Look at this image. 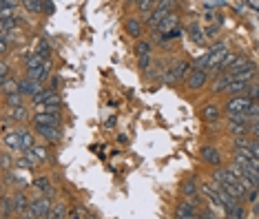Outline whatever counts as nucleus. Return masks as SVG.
I'll use <instances>...</instances> for the list:
<instances>
[{
    "mask_svg": "<svg viewBox=\"0 0 259 219\" xmlns=\"http://www.w3.org/2000/svg\"><path fill=\"white\" fill-rule=\"evenodd\" d=\"M173 7H175V3H171V0H162V3H157V7L155 11L151 16H146V20H144V25H146V29H153L157 31V27H160V22L166 18L168 14H173Z\"/></svg>",
    "mask_w": 259,
    "mask_h": 219,
    "instance_id": "obj_2",
    "label": "nucleus"
},
{
    "mask_svg": "<svg viewBox=\"0 0 259 219\" xmlns=\"http://www.w3.org/2000/svg\"><path fill=\"white\" fill-rule=\"evenodd\" d=\"M190 69H193V66L188 64V60H177L173 66H168V71L164 73V80L166 82H182V80H186Z\"/></svg>",
    "mask_w": 259,
    "mask_h": 219,
    "instance_id": "obj_5",
    "label": "nucleus"
},
{
    "mask_svg": "<svg viewBox=\"0 0 259 219\" xmlns=\"http://www.w3.org/2000/svg\"><path fill=\"white\" fill-rule=\"evenodd\" d=\"M9 80H11V71H9L7 60L3 58V62H0V87H3V84H7Z\"/></svg>",
    "mask_w": 259,
    "mask_h": 219,
    "instance_id": "obj_37",
    "label": "nucleus"
},
{
    "mask_svg": "<svg viewBox=\"0 0 259 219\" xmlns=\"http://www.w3.org/2000/svg\"><path fill=\"white\" fill-rule=\"evenodd\" d=\"M53 204H55V201H51L49 195H38V197L31 199V210L36 212L40 219H47L49 212L53 210Z\"/></svg>",
    "mask_w": 259,
    "mask_h": 219,
    "instance_id": "obj_8",
    "label": "nucleus"
},
{
    "mask_svg": "<svg viewBox=\"0 0 259 219\" xmlns=\"http://www.w3.org/2000/svg\"><path fill=\"white\" fill-rule=\"evenodd\" d=\"M179 36H182V29L177 27L175 31H171V33H166V36H162V40H173V38H179Z\"/></svg>",
    "mask_w": 259,
    "mask_h": 219,
    "instance_id": "obj_42",
    "label": "nucleus"
},
{
    "mask_svg": "<svg viewBox=\"0 0 259 219\" xmlns=\"http://www.w3.org/2000/svg\"><path fill=\"white\" fill-rule=\"evenodd\" d=\"M3 144L9 153H14L16 157L25 153V146H22V137H20V131L18 126H14V131H9L7 135H3Z\"/></svg>",
    "mask_w": 259,
    "mask_h": 219,
    "instance_id": "obj_7",
    "label": "nucleus"
},
{
    "mask_svg": "<svg viewBox=\"0 0 259 219\" xmlns=\"http://www.w3.org/2000/svg\"><path fill=\"white\" fill-rule=\"evenodd\" d=\"M250 153H252V155H255L257 160H259V144L255 142V139H252V144H250Z\"/></svg>",
    "mask_w": 259,
    "mask_h": 219,
    "instance_id": "obj_44",
    "label": "nucleus"
},
{
    "mask_svg": "<svg viewBox=\"0 0 259 219\" xmlns=\"http://www.w3.org/2000/svg\"><path fill=\"white\" fill-rule=\"evenodd\" d=\"M47 219H69V210H67V204H64V201H55V204H53V210L49 212Z\"/></svg>",
    "mask_w": 259,
    "mask_h": 219,
    "instance_id": "obj_31",
    "label": "nucleus"
},
{
    "mask_svg": "<svg viewBox=\"0 0 259 219\" xmlns=\"http://www.w3.org/2000/svg\"><path fill=\"white\" fill-rule=\"evenodd\" d=\"M204 36L206 38H217L219 36V27L217 25H206L204 27Z\"/></svg>",
    "mask_w": 259,
    "mask_h": 219,
    "instance_id": "obj_41",
    "label": "nucleus"
},
{
    "mask_svg": "<svg viewBox=\"0 0 259 219\" xmlns=\"http://www.w3.org/2000/svg\"><path fill=\"white\" fill-rule=\"evenodd\" d=\"M18 7H22V3H18V0H3V3H0V18L16 16V9Z\"/></svg>",
    "mask_w": 259,
    "mask_h": 219,
    "instance_id": "obj_24",
    "label": "nucleus"
},
{
    "mask_svg": "<svg viewBox=\"0 0 259 219\" xmlns=\"http://www.w3.org/2000/svg\"><path fill=\"white\" fill-rule=\"evenodd\" d=\"M248 69H255V62H252L250 58H246V55H237V60L233 62V66L226 71V73H230V76H235V73H241V71H248Z\"/></svg>",
    "mask_w": 259,
    "mask_h": 219,
    "instance_id": "obj_22",
    "label": "nucleus"
},
{
    "mask_svg": "<svg viewBox=\"0 0 259 219\" xmlns=\"http://www.w3.org/2000/svg\"><path fill=\"white\" fill-rule=\"evenodd\" d=\"M20 131V137H22V146H25V151H29L36 146V133L31 131V128H25V126H18Z\"/></svg>",
    "mask_w": 259,
    "mask_h": 219,
    "instance_id": "obj_28",
    "label": "nucleus"
},
{
    "mask_svg": "<svg viewBox=\"0 0 259 219\" xmlns=\"http://www.w3.org/2000/svg\"><path fill=\"white\" fill-rule=\"evenodd\" d=\"M11 204H14V212L18 217L25 215V212L31 208V199H29V195H27L25 190H16V193L11 195Z\"/></svg>",
    "mask_w": 259,
    "mask_h": 219,
    "instance_id": "obj_12",
    "label": "nucleus"
},
{
    "mask_svg": "<svg viewBox=\"0 0 259 219\" xmlns=\"http://www.w3.org/2000/svg\"><path fill=\"white\" fill-rule=\"evenodd\" d=\"M0 208H3V219H9L11 215H16L14 204H11V195H7V193L3 195V206H0Z\"/></svg>",
    "mask_w": 259,
    "mask_h": 219,
    "instance_id": "obj_35",
    "label": "nucleus"
},
{
    "mask_svg": "<svg viewBox=\"0 0 259 219\" xmlns=\"http://www.w3.org/2000/svg\"><path fill=\"white\" fill-rule=\"evenodd\" d=\"M208 78H211V73H208V71H202V69H195V66H193V69L188 71L184 84H186L188 91H200V89H204L208 84Z\"/></svg>",
    "mask_w": 259,
    "mask_h": 219,
    "instance_id": "obj_4",
    "label": "nucleus"
},
{
    "mask_svg": "<svg viewBox=\"0 0 259 219\" xmlns=\"http://www.w3.org/2000/svg\"><path fill=\"white\" fill-rule=\"evenodd\" d=\"M44 89H42V84H38V82H33V80H29V78H20V93L25 95V98H36L38 93H42Z\"/></svg>",
    "mask_w": 259,
    "mask_h": 219,
    "instance_id": "obj_19",
    "label": "nucleus"
},
{
    "mask_svg": "<svg viewBox=\"0 0 259 219\" xmlns=\"http://www.w3.org/2000/svg\"><path fill=\"white\" fill-rule=\"evenodd\" d=\"M133 51L138 58H144V55H153V42L151 40H135Z\"/></svg>",
    "mask_w": 259,
    "mask_h": 219,
    "instance_id": "obj_26",
    "label": "nucleus"
},
{
    "mask_svg": "<svg viewBox=\"0 0 259 219\" xmlns=\"http://www.w3.org/2000/svg\"><path fill=\"white\" fill-rule=\"evenodd\" d=\"M226 219H246V208L239 204L237 208H233V210L226 212Z\"/></svg>",
    "mask_w": 259,
    "mask_h": 219,
    "instance_id": "obj_39",
    "label": "nucleus"
},
{
    "mask_svg": "<svg viewBox=\"0 0 259 219\" xmlns=\"http://www.w3.org/2000/svg\"><path fill=\"white\" fill-rule=\"evenodd\" d=\"M228 133L233 137H244L250 133V124H241V122H228Z\"/></svg>",
    "mask_w": 259,
    "mask_h": 219,
    "instance_id": "obj_27",
    "label": "nucleus"
},
{
    "mask_svg": "<svg viewBox=\"0 0 259 219\" xmlns=\"http://www.w3.org/2000/svg\"><path fill=\"white\" fill-rule=\"evenodd\" d=\"M42 5L44 3H40V0H22V7H25L27 14H42Z\"/></svg>",
    "mask_w": 259,
    "mask_h": 219,
    "instance_id": "obj_33",
    "label": "nucleus"
},
{
    "mask_svg": "<svg viewBox=\"0 0 259 219\" xmlns=\"http://www.w3.org/2000/svg\"><path fill=\"white\" fill-rule=\"evenodd\" d=\"M31 186H33V190H38L40 195H51L55 193V188L51 186V179H49L47 175H40V177H33V182H31Z\"/></svg>",
    "mask_w": 259,
    "mask_h": 219,
    "instance_id": "obj_20",
    "label": "nucleus"
},
{
    "mask_svg": "<svg viewBox=\"0 0 259 219\" xmlns=\"http://www.w3.org/2000/svg\"><path fill=\"white\" fill-rule=\"evenodd\" d=\"M51 69H53V60L49 58L47 62H44L40 69H36V71H29V73H25L29 80H33V82H38V84H42V82H47L49 80V76H51Z\"/></svg>",
    "mask_w": 259,
    "mask_h": 219,
    "instance_id": "obj_16",
    "label": "nucleus"
},
{
    "mask_svg": "<svg viewBox=\"0 0 259 219\" xmlns=\"http://www.w3.org/2000/svg\"><path fill=\"white\" fill-rule=\"evenodd\" d=\"M228 55V42L226 40H217L215 44L211 47V51H206L204 55H200L197 60H193V66L195 69H202V71H217V66L224 62V58Z\"/></svg>",
    "mask_w": 259,
    "mask_h": 219,
    "instance_id": "obj_1",
    "label": "nucleus"
},
{
    "mask_svg": "<svg viewBox=\"0 0 259 219\" xmlns=\"http://www.w3.org/2000/svg\"><path fill=\"white\" fill-rule=\"evenodd\" d=\"M175 219H202L200 204H195V199H184L175 206Z\"/></svg>",
    "mask_w": 259,
    "mask_h": 219,
    "instance_id": "obj_3",
    "label": "nucleus"
},
{
    "mask_svg": "<svg viewBox=\"0 0 259 219\" xmlns=\"http://www.w3.org/2000/svg\"><path fill=\"white\" fill-rule=\"evenodd\" d=\"M5 117H7L14 126H20V124H27L33 115L29 113V109L22 104V106H16V109H5Z\"/></svg>",
    "mask_w": 259,
    "mask_h": 219,
    "instance_id": "obj_9",
    "label": "nucleus"
},
{
    "mask_svg": "<svg viewBox=\"0 0 259 219\" xmlns=\"http://www.w3.org/2000/svg\"><path fill=\"white\" fill-rule=\"evenodd\" d=\"M124 29H126V33L131 38H135V40H142V33L146 29V25H144V20L138 18V16H131V18H126V22H124Z\"/></svg>",
    "mask_w": 259,
    "mask_h": 219,
    "instance_id": "obj_15",
    "label": "nucleus"
},
{
    "mask_svg": "<svg viewBox=\"0 0 259 219\" xmlns=\"http://www.w3.org/2000/svg\"><path fill=\"white\" fill-rule=\"evenodd\" d=\"M22 93H9L5 95V109H16V106H22Z\"/></svg>",
    "mask_w": 259,
    "mask_h": 219,
    "instance_id": "obj_32",
    "label": "nucleus"
},
{
    "mask_svg": "<svg viewBox=\"0 0 259 219\" xmlns=\"http://www.w3.org/2000/svg\"><path fill=\"white\" fill-rule=\"evenodd\" d=\"M252 106V100L248 95H235L226 102V113L228 115H237V113H248Z\"/></svg>",
    "mask_w": 259,
    "mask_h": 219,
    "instance_id": "obj_6",
    "label": "nucleus"
},
{
    "mask_svg": "<svg viewBox=\"0 0 259 219\" xmlns=\"http://www.w3.org/2000/svg\"><path fill=\"white\" fill-rule=\"evenodd\" d=\"M29 151H33V155H36V160L40 162V164H44V162L49 160L47 149H44V146H40V144H36V146H33V149H29Z\"/></svg>",
    "mask_w": 259,
    "mask_h": 219,
    "instance_id": "obj_38",
    "label": "nucleus"
},
{
    "mask_svg": "<svg viewBox=\"0 0 259 219\" xmlns=\"http://www.w3.org/2000/svg\"><path fill=\"white\" fill-rule=\"evenodd\" d=\"M14 168H16V171H33V168H36V166H33V164H31L29 160H27L25 155H18V157H16V164H14Z\"/></svg>",
    "mask_w": 259,
    "mask_h": 219,
    "instance_id": "obj_36",
    "label": "nucleus"
},
{
    "mask_svg": "<svg viewBox=\"0 0 259 219\" xmlns=\"http://www.w3.org/2000/svg\"><path fill=\"white\" fill-rule=\"evenodd\" d=\"M179 27V16L177 14H168L164 20L160 22V27H157V33H162V36H166V33L175 31Z\"/></svg>",
    "mask_w": 259,
    "mask_h": 219,
    "instance_id": "obj_21",
    "label": "nucleus"
},
{
    "mask_svg": "<svg viewBox=\"0 0 259 219\" xmlns=\"http://www.w3.org/2000/svg\"><path fill=\"white\" fill-rule=\"evenodd\" d=\"M31 122H33V126H60L62 124V115L60 113H33Z\"/></svg>",
    "mask_w": 259,
    "mask_h": 219,
    "instance_id": "obj_13",
    "label": "nucleus"
},
{
    "mask_svg": "<svg viewBox=\"0 0 259 219\" xmlns=\"http://www.w3.org/2000/svg\"><path fill=\"white\" fill-rule=\"evenodd\" d=\"M230 80H233V76H230V73H219V76H215V78H213V91H215V93H226Z\"/></svg>",
    "mask_w": 259,
    "mask_h": 219,
    "instance_id": "obj_23",
    "label": "nucleus"
},
{
    "mask_svg": "<svg viewBox=\"0 0 259 219\" xmlns=\"http://www.w3.org/2000/svg\"><path fill=\"white\" fill-rule=\"evenodd\" d=\"M246 95H248L252 102H259V84H250L248 91H246Z\"/></svg>",
    "mask_w": 259,
    "mask_h": 219,
    "instance_id": "obj_40",
    "label": "nucleus"
},
{
    "mask_svg": "<svg viewBox=\"0 0 259 219\" xmlns=\"http://www.w3.org/2000/svg\"><path fill=\"white\" fill-rule=\"evenodd\" d=\"M186 33L190 38V42L197 47H206V36H204V27L197 25V22H188L186 25Z\"/></svg>",
    "mask_w": 259,
    "mask_h": 219,
    "instance_id": "obj_18",
    "label": "nucleus"
},
{
    "mask_svg": "<svg viewBox=\"0 0 259 219\" xmlns=\"http://www.w3.org/2000/svg\"><path fill=\"white\" fill-rule=\"evenodd\" d=\"M200 157H202V162L208 166H215L219 168L222 166V153H219V149L217 146H213V144H204L200 149Z\"/></svg>",
    "mask_w": 259,
    "mask_h": 219,
    "instance_id": "obj_10",
    "label": "nucleus"
},
{
    "mask_svg": "<svg viewBox=\"0 0 259 219\" xmlns=\"http://www.w3.org/2000/svg\"><path fill=\"white\" fill-rule=\"evenodd\" d=\"M179 193H182L184 199H197L202 193V188H200V184H197L195 177H186L182 182V186H179Z\"/></svg>",
    "mask_w": 259,
    "mask_h": 219,
    "instance_id": "obj_14",
    "label": "nucleus"
},
{
    "mask_svg": "<svg viewBox=\"0 0 259 219\" xmlns=\"http://www.w3.org/2000/svg\"><path fill=\"white\" fill-rule=\"evenodd\" d=\"M135 7H138L140 14H146V16H151L155 11L157 7V3H153V0H140V3H135Z\"/></svg>",
    "mask_w": 259,
    "mask_h": 219,
    "instance_id": "obj_34",
    "label": "nucleus"
},
{
    "mask_svg": "<svg viewBox=\"0 0 259 219\" xmlns=\"http://www.w3.org/2000/svg\"><path fill=\"white\" fill-rule=\"evenodd\" d=\"M53 9H55V5H53V3H44V5H42V14H47V16H51V14H53Z\"/></svg>",
    "mask_w": 259,
    "mask_h": 219,
    "instance_id": "obj_43",
    "label": "nucleus"
},
{
    "mask_svg": "<svg viewBox=\"0 0 259 219\" xmlns=\"http://www.w3.org/2000/svg\"><path fill=\"white\" fill-rule=\"evenodd\" d=\"M16 27H18V18H16V16H11V18H0V36L14 33Z\"/></svg>",
    "mask_w": 259,
    "mask_h": 219,
    "instance_id": "obj_30",
    "label": "nucleus"
},
{
    "mask_svg": "<svg viewBox=\"0 0 259 219\" xmlns=\"http://www.w3.org/2000/svg\"><path fill=\"white\" fill-rule=\"evenodd\" d=\"M33 53L42 55V58H51V42H49L47 38L36 40V44H33Z\"/></svg>",
    "mask_w": 259,
    "mask_h": 219,
    "instance_id": "obj_29",
    "label": "nucleus"
},
{
    "mask_svg": "<svg viewBox=\"0 0 259 219\" xmlns=\"http://www.w3.org/2000/svg\"><path fill=\"white\" fill-rule=\"evenodd\" d=\"M33 133L49 144H58L62 139V128L60 126H33Z\"/></svg>",
    "mask_w": 259,
    "mask_h": 219,
    "instance_id": "obj_11",
    "label": "nucleus"
},
{
    "mask_svg": "<svg viewBox=\"0 0 259 219\" xmlns=\"http://www.w3.org/2000/svg\"><path fill=\"white\" fill-rule=\"evenodd\" d=\"M200 117L206 122V124H217V122L222 120V109H219L215 102H211V104H206L204 109L200 111Z\"/></svg>",
    "mask_w": 259,
    "mask_h": 219,
    "instance_id": "obj_17",
    "label": "nucleus"
},
{
    "mask_svg": "<svg viewBox=\"0 0 259 219\" xmlns=\"http://www.w3.org/2000/svg\"><path fill=\"white\" fill-rule=\"evenodd\" d=\"M49 58H42V55H38V53H29L27 55V62H25V73H29V71H36V69H40V66L47 62Z\"/></svg>",
    "mask_w": 259,
    "mask_h": 219,
    "instance_id": "obj_25",
    "label": "nucleus"
}]
</instances>
